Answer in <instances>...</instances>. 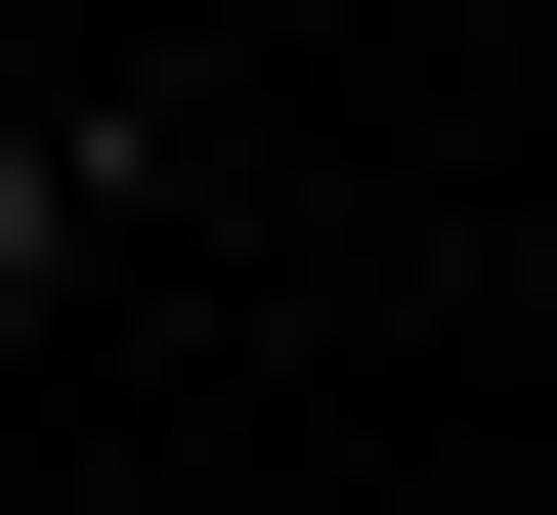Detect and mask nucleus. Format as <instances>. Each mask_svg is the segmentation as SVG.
<instances>
[{
	"label": "nucleus",
	"mask_w": 557,
	"mask_h": 515,
	"mask_svg": "<svg viewBox=\"0 0 557 515\" xmlns=\"http://www.w3.org/2000/svg\"><path fill=\"white\" fill-rule=\"evenodd\" d=\"M0 301H44V86H0Z\"/></svg>",
	"instance_id": "1"
}]
</instances>
